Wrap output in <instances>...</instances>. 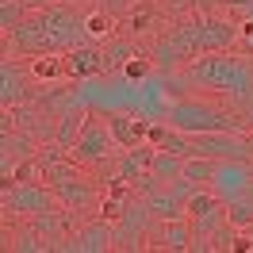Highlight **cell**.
Here are the masks:
<instances>
[{"label":"cell","instance_id":"6da1fadb","mask_svg":"<svg viewBox=\"0 0 253 253\" xmlns=\"http://www.w3.org/2000/svg\"><path fill=\"white\" fill-rule=\"evenodd\" d=\"M184 81L204 84L215 92L230 96L238 108L253 111V58L250 54H234V50H215L204 58H192L184 69H176Z\"/></svg>","mask_w":253,"mask_h":253},{"label":"cell","instance_id":"7a4b0ae2","mask_svg":"<svg viewBox=\"0 0 253 253\" xmlns=\"http://www.w3.org/2000/svg\"><path fill=\"white\" fill-rule=\"evenodd\" d=\"M165 123L184 130V134H207V130H242L234 123V111H222L204 100H176L165 111Z\"/></svg>","mask_w":253,"mask_h":253},{"label":"cell","instance_id":"3957f363","mask_svg":"<svg viewBox=\"0 0 253 253\" xmlns=\"http://www.w3.org/2000/svg\"><path fill=\"white\" fill-rule=\"evenodd\" d=\"M39 19H42V42H46V54H65V50L88 42L84 19H81L73 8H65V4L39 8Z\"/></svg>","mask_w":253,"mask_h":253},{"label":"cell","instance_id":"277c9868","mask_svg":"<svg viewBox=\"0 0 253 253\" xmlns=\"http://www.w3.org/2000/svg\"><path fill=\"white\" fill-rule=\"evenodd\" d=\"M150 58H154V65H158L161 73H176V69H184L192 58H200V42H196V31H192V19L169 23V31L158 35Z\"/></svg>","mask_w":253,"mask_h":253},{"label":"cell","instance_id":"5b68a950","mask_svg":"<svg viewBox=\"0 0 253 253\" xmlns=\"http://www.w3.org/2000/svg\"><path fill=\"white\" fill-rule=\"evenodd\" d=\"M4 219H35L42 211H54L58 207V192L54 184H42V180H16V184H4Z\"/></svg>","mask_w":253,"mask_h":253},{"label":"cell","instance_id":"8992f818","mask_svg":"<svg viewBox=\"0 0 253 253\" xmlns=\"http://www.w3.org/2000/svg\"><path fill=\"white\" fill-rule=\"evenodd\" d=\"M111 146H115V134H111L108 119L88 115V123H84V130L77 134V142H73V150H69V158L81 161L84 169H104V173H111V169H115Z\"/></svg>","mask_w":253,"mask_h":253},{"label":"cell","instance_id":"52a82bcc","mask_svg":"<svg viewBox=\"0 0 253 253\" xmlns=\"http://www.w3.org/2000/svg\"><path fill=\"white\" fill-rule=\"evenodd\" d=\"M200 184H192V180H176V184H161L158 192H150L146 196V204L154 211V219L158 222H169V219H184L188 215V200L196 196Z\"/></svg>","mask_w":253,"mask_h":253},{"label":"cell","instance_id":"ba28073f","mask_svg":"<svg viewBox=\"0 0 253 253\" xmlns=\"http://www.w3.org/2000/svg\"><path fill=\"white\" fill-rule=\"evenodd\" d=\"M62 250H69V253H111L115 250V226L108 219H92L65 238Z\"/></svg>","mask_w":253,"mask_h":253},{"label":"cell","instance_id":"9c48e42d","mask_svg":"<svg viewBox=\"0 0 253 253\" xmlns=\"http://www.w3.org/2000/svg\"><path fill=\"white\" fill-rule=\"evenodd\" d=\"M31 69H23L16 65V58L8 54L4 65H0V104L4 108H19V104H27L31 100Z\"/></svg>","mask_w":253,"mask_h":253},{"label":"cell","instance_id":"30bf717a","mask_svg":"<svg viewBox=\"0 0 253 253\" xmlns=\"http://www.w3.org/2000/svg\"><path fill=\"white\" fill-rule=\"evenodd\" d=\"M39 154V142H35L27 130H4V138H0V173H4V184H12V173H16L19 161H27Z\"/></svg>","mask_w":253,"mask_h":253},{"label":"cell","instance_id":"8fae6325","mask_svg":"<svg viewBox=\"0 0 253 253\" xmlns=\"http://www.w3.org/2000/svg\"><path fill=\"white\" fill-rule=\"evenodd\" d=\"M250 176H253V161H219V173L211 180V192L219 196L222 204H226V200H238L242 188L250 184Z\"/></svg>","mask_w":253,"mask_h":253},{"label":"cell","instance_id":"7c38bea8","mask_svg":"<svg viewBox=\"0 0 253 253\" xmlns=\"http://www.w3.org/2000/svg\"><path fill=\"white\" fill-rule=\"evenodd\" d=\"M154 150H158L154 142H142V146H130V150H123V154L115 158V169H111V176H115L119 184H134L138 176H146V173H150Z\"/></svg>","mask_w":253,"mask_h":253},{"label":"cell","instance_id":"4fadbf2b","mask_svg":"<svg viewBox=\"0 0 253 253\" xmlns=\"http://www.w3.org/2000/svg\"><path fill=\"white\" fill-rule=\"evenodd\" d=\"M65 65H69V81H84L104 73V46L96 42H81V46L65 50Z\"/></svg>","mask_w":253,"mask_h":253},{"label":"cell","instance_id":"5bb4252c","mask_svg":"<svg viewBox=\"0 0 253 253\" xmlns=\"http://www.w3.org/2000/svg\"><path fill=\"white\" fill-rule=\"evenodd\" d=\"M58 192V204L69 207V211H92L100 204V192H96V180L88 176H77V180H65V184H54Z\"/></svg>","mask_w":253,"mask_h":253},{"label":"cell","instance_id":"9a60e30c","mask_svg":"<svg viewBox=\"0 0 253 253\" xmlns=\"http://www.w3.org/2000/svg\"><path fill=\"white\" fill-rule=\"evenodd\" d=\"M108 126H111V134H115V146H119V150H130V146H142V142H146V134H150V123H146V119L123 115V111L108 115Z\"/></svg>","mask_w":253,"mask_h":253},{"label":"cell","instance_id":"2e32d148","mask_svg":"<svg viewBox=\"0 0 253 253\" xmlns=\"http://www.w3.org/2000/svg\"><path fill=\"white\" fill-rule=\"evenodd\" d=\"M4 250H19V253H50V242L39 230H35L31 222L27 226H12V222L4 219Z\"/></svg>","mask_w":253,"mask_h":253},{"label":"cell","instance_id":"e0dca14e","mask_svg":"<svg viewBox=\"0 0 253 253\" xmlns=\"http://www.w3.org/2000/svg\"><path fill=\"white\" fill-rule=\"evenodd\" d=\"M158 246H161V250H169V253H184V250H188V246H192V219H188V215H184V219L161 222Z\"/></svg>","mask_w":253,"mask_h":253},{"label":"cell","instance_id":"ac0fdd59","mask_svg":"<svg viewBox=\"0 0 253 253\" xmlns=\"http://www.w3.org/2000/svg\"><path fill=\"white\" fill-rule=\"evenodd\" d=\"M84 123H88V111H84V108H77V104H73V108H65L62 115H58V134H54V142L69 154L73 142H77V134L84 130Z\"/></svg>","mask_w":253,"mask_h":253},{"label":"cell","instance_id":"d6986e66","mask_svg":"<svg viewBox=\"0 0 253 253\" xmlns=\"http://www.w3.org/2000/svg\"><path fill=\"white\" fill-rule=\"evenodd\" d=\"M150 173L158 176L161 184H176V180H184V154H173V150H154Z\"/></svg>","mask_w":253,"mask_h":253},{"label":"cell","instance_id":"ffe728a7","mask_svg":"<svg viewBox=\"0 0 253 253\" xmlns=\"http://www.w3.org/2000/svg\"><path fill=\"white\" fill-rule=\"evenodd\" d=\"M134 54H138V50H134L130 39H123V35H119V39H111L108 46H104V73H123L126 62H130Z\"/></svg>","mask_w":253,"mask_h":253},{"label":"cell","instance_id":"44dd1931","mask_svg":"<svg viewBox=\"0 0 253 253\" xmlns=\"http://www.w3.org/2000/svg\"><path fill=\"white\" fill-rule=\"evenodd\" d=\"M215 173H219V161H215V158H204V154H192V158H184V180H192V184L211 188Z\"/></svg>","mask_w":253,"mask_h":253},{"label":"cell","instance_id":"7402d4cb","mask_svg":"<svg viewBox=\"0 0 253 253\" xmlns=\"http://www.w3.org/2000/svg\"><path fill=\"white\" fill-rule=\"evenodd\" d=\"M188 219H192V238H211L222 222H226V204L219 200L215 207H207L200 215H188Z\"/></svg>","mask_w":253,"mask_h":253},{"label":"cell","instance_id":"603a6c76","mask_svg":"<svg viewBox=\"0 0 253 253\" xmlns=\"http://www.w3.org/2000/svg\"><path fill=\"white\" fill-rule=\"evenodd\" d=\"M31 77H39V81H62V77H69L65 54H39V58L31 62Z\"/></svg>","mask_w":253,"mask_h":253},{"label":"cell","instance_id":"cb8c5ba5","mask_svg":"<svg viewBox=\"0 0 253 253\" xmlns=\"http://www.w3.org/2000/svg\"><path fill=\"white\" fill-rule=\"evenodd\" d=\"M27 16H31L27 12V0H0V31H4V39L16 31Z\"/></svg>","mask_w":253,"mask_h":253},{"label":"cell","instance_id":"d4e9b609","mask_svg":"<svg viewBox=\"0 0 253 253\" xmlns=\"http://www.w3.org/2000/svg\"><path fill=\"white\" fill-rule=\"evenodd\" d=\"M226 222L238 226V230H250L253 226V207L238 196V200H226Z\"/></svg>","mask_w":253,"mask_h":253},{"label":"cell","instance_id":"484cf974","mask_svg":"<svg viewBox=\"0 0 253 253\" xmlns=\"http://www.w3.org/2000/svg\"><path fill=\"white\" fill-rule=\"evenodd\" d=\"M111 12H104V8H96V12H88L84 16V27H88V39H104V35H111Z\"/></svg>","mask_w":253,"mask_h":253},{"label":"cell","instance_id":"4316f807","mask_svg":"<svg viewBox=\"0 0 253 253\" xmlns=\"http://www.w3.org/2000/svg\"><path fill=\"white\" fill-rule=\"evenodd\" d=\"M150 69H154V58H142V54H134V58L126 62V69H123V73H126V77H134V81H138V77H146Z\"/></svg>","mask_w":253,"mask_h":253},{"label":"cell","instance_id":"83f0119b","mask_svg":"<svg viewBox=\"0 0 253 253\" xmlns=\"http://www.w3.org/2000/svg\"><path fill=\"white\" fill-rule=\"evenodd\" d=\"M138 0H100V8L104 12H111V16H123V12H130Z\"/></svg>","mask_w":253,"mask_h":253},{"label":"cell","instance_id":"f1b7e54d","mask_svg":"<svg viewBox=\"0 0 253 253\" xmlns=\"http://www.w3.org/2000/svg\"><path fill=\"white\" fill-rule=\"evenodd\" d=\"M222 8H234V12H250L253 0H222Z\"/></svg>","mask_w":253,"mask_h":253},{"label":"cell","instance_id":"f546056e","mask_svg":"<svg viewBox=\"0 0 253 253\" xmlns=\"http://www.w3.org/2000/svg\"><path fill=\"white\" fill-rule=\"evenodd\" d=\"M242 200H246V204L253 207V176H250V184H246V188H242Z\"/></svg>","mask_w":253,"mask_h":253},{"label":"cell","instance_id":"4dcf8cb0","mask_svg":"<svg viewBox=\"0 0 253 253\" xmlns=\"http://www.w3.org/2000/svg\"><path fill=\"white\" fill-rule=\"evenodd\" d=\"M246 16H250V23H253V8H250V12H246Z\"/></svg>","mask_w":253,"mask_h":253}]
</instances>
